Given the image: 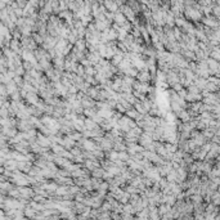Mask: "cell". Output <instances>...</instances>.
Masks as SVG:
<instances>
[{
	"label": "cell",
	"mask_w": 220,
	"mask_h": 220,
	"mask_svg": "<svg viewBox=\"0 0 220 220\" xmlns=\"http://www.w3.org/2000/svg\"><path fill=\"white\" fill-rule=\"evenodd\" d=\"M192 140H193V142H195V144H196V147H198V148H201L202 146H204L206 142H207V140L204 138V135H202L201 134V131H198V133L195 135V137H193L192 138Z\"/></svg>",
	"instance_id": "11"
},
{
	"label": "cell",
	"mask_w": 220,
	"mask_h": 220,
	"mask_svg": "<svg viewBox=\"0 0 220 220\" xmlns=\"http://www.w3.org/2000/svg\"><path fill=\"white\" fill-rule=\"evenodd\" d=\"M179 97H180V98L182 99H184V98H186V95H187V89H182L179 93H177Z\"/></svg>",
	"instance_id": "38"
},
{
	"label": "cell",
	"mask_w": 220,
	"mask_h": 220,
	"mask_svg": "<svg viewBox=\"0 0 220 220\" xmlns=\"http://www.w3.org/2000/svg\"><path fill=\"white\" fill-rule=\"evenodd\" d=\"M209 58H211V59L216 61V62H219V59H220V52H219V47H214V48H213V50H211V53H210V57H209Z\"/></svg>",
	"instance_id": "21"
},
{
	"label": "cell",
	"mask_w": 220,
	"mask_h": 220,
	"mask_svg": "<svg viewBox=\"0 0 220 220\" xmlns=\"http://www.w3.org/2000/svg\"><path fill=\"white\" fill-rule=\"evenodd\" d=\"M119 12L124 14V17L126 18V21H128V22H130V23H133V22L135 21V18H137L135 13H134L133 11H131V9H130V8H129L126 4L121 5V7L119 8Z\"/></svg>",
	"instance_id": "2"
},
{
	"label": "cell",
	"mask_w": 220,
	"mask_h": 220,
	"mask_svg": "<svg viewBox=\"0 0 220 220\" xmlns=\"http://www.w3.org/2000/svg\"><path fill=\"white\" fill-rule=\"evenodd\" d=\"M103 174H104V170H103L102 168H97L95 170L92 171V175H93V177H94L95 179L102 178V177H103Z\"/></svg>",
	"instance_id": "23"
},
{
	"label": "cell",
	"mask_w": 220,
	"mask_h": 220,
	"mask_svg": "<svg viewBox=\"0 0 220 220\" xmlns=\"http://www.w3.org/2000/svg\"><path fill=\"white\" fill-rule=\"evenodd\" d=\"M36 144H38V146H40L41 148H50V142H49L48 137L43 135V134H39V135H38Z\"/></svg>",
	"instance_id": "8"
},
{
	"label": "cell",
	"mask_w": 220,
	"mask_h": 220,
	"mask_svg": "<svg viewBox=\"0 0 220 220\" xmlns=\"http://www.w3.org/2000/svg\"><path fill=\"white\" fill-rule=\"evenodd\" d=\"M97 115H98L102 120H110L113 116V111L112 110H98L97 111Z\"/></svg>",
	"instance_id": "12"
},
{
	"label": "cell",
	"mask_w": 220,
	"mask_h": 220,
	"mask_svg": "<svg viewBox=\"0 0 220 220\" xmlns=\"http://www.w3.org/2000/svg\"><path fill=\"white\" fill-rule=\"evenodd\" d=\"M98 126L104 131V133H108V131L112 130V126H111V124H110V120H103Z\"/></svg>",
	"instance_id": "20"
},
{
	"label": "cell",
	"mask_w": 220,
	"mask_h": 220,
	"mask_svg": "<svg viewBox=\"0 0 220 220\" xmlns=\"http://www.w3.org/2000/svg\"><path fill=\"white\" fill-rule=\"evenodd\" d=\"M32 36H34V41H35V44H36V45H38V44H39V45H41L43 41H44V39L40 36V35H39V34H34Z\"/></svg>",
	"instance_id": "33"
},
{
	"label": "cell",
	"mask_w": 220,
	"mask_h": 220,
	"mask_svg": "<svg viewBox=\"0 0 220 220\" xmlns=\"http://www.w3.org/2000/svg\"><path fill=\"white\" fill-rule=\"evenodd\" d=\"M142 103V106H143V108H144V111L148 113V111L151 110V107H152V104H153V102H151V101H148L147 98L143 101V102H140Z\"/></svg>",
	"instance_id": "28"
},
{
	"label": "cell",
	"mask_w": 220,
	"mask_h": 220,
	"mask_svg": "<svg viewBox=\"0 0 220 220\" xmlns=\"http://www.w3.org/2000/svg\"><path fill=\"white\" fill-rule=\"evenodd\" d=\"M74 48H75V49H77L79 52H83V53H85V56L88 54V50H86V43H85V40H84V39H79V40L75 43Z\"/></svg>",
	"instance_id": "16"
},
{
	"label": "cell",
	"mask_w": 220,
	"mask_h": 220,
	"mask_svg": "<svg viewBox=\"0 0 220 220\" xmlns=\"http://www.w3.org/2000/svg\"><path fill=\"white\" fill-rule=\"evenodd\" d=\"M211 144H213V143H211V142H206L204 146H202L201 147V151H204L205 153H207L209 151H210V149H211Z\"/></svg>",
	"instance_id": "35"
},
{
	"label": "cell",
	"mask_w": 220,
	"mask_h": 220,
	"mask_svg": "<svg viewBox=\"0 0 220 220\" xmlns=\"http://www.w3.org/2000/svg\"><path fill=\"white\" fill-rule=\"evenodd\" d=\"M94 74H95V70H94L93 66L85 68V75H88V76H94Z\"/></svg>",
	"instance_id": "36"
},
{
	"label": "cell",
	"mask_w": 220,
	"mask_h": 220,
	"mask_svg": "<svg viewBox=\"0 0 220 220\" xmlns=\"http://www.w3.org/2000/svg\"><path fill=\"white\" fill-rule=\"evenodd\" d=\"M175 116H177V119H178L180 122H183V124H186V122H189V121L192 120L187 110H182V111L178 113V115H175Z\"/></svg>",
	"instance_id": "10"
},
{
	"label": "cell",
	"mask_w": 220,
	"mask_h": 220,
	"mask_svg": "<svg viewBox=\"0 0 220 220\" xmlns=\"http://www.w3.org/2000/svg\"><path fill=\"white\" fill-rule=\"evenodd\" d=\"M135 80L139 81V83H142V84H151V83H152L151 74H149L146 68L138 72V75H137V77H135Z\"/></svg>",
	"instance_id": "3"
},
{
	"label": "cell",
	"mask_w": 220,
	"mask_h": 220,
	"mask_svg": "<svg viewBox=\"0 0 220 220\" xmlns=\"http://www.w3.org/2000/svg\"><path fill=\"white\" fill-rule=\"evenodd\" d=\"M125 22H126V18L124 17V14H122V13L117 12V13L113 14V21H112V23H116L117 26H120V27H121V26L124 25Z\"/></svg>",
	"instance_id": "13"
},
{
	"label": "cell",
	"mask_w": 220,
	"mask_h": 220,
	"mask_svg": "<svg viewBox=\"0 0 220 220\" xmlns=\"http://www.w3.org/2000/svg\"><path fill=\"white\" fill-rule=\"evenodd\" d=\"M85 95H88L89 98H92L93 101H98V95H99V90L97 89V86H90L89 89H88V92H86V94Z\"/></svg>",
	"instance_id": "14"
},
{
	"label": "cell",
	"mask_w": 220,
	"mask_h": 220,
	"mask_svg": "<svg viewBox=\"0 0 220 220\" xmlns=\"http://www.w3.org/2000/svg\"><path fill=\"white\" fill-rule=\"evenodd\" d=\"M125 116H128V117L131 119V120H134L135 122H138V121H140V120H143V116H142V115H139V113H138L134 108H131V110L126 111V112H125Z\"/></svg>",
	"instance_id": "9"
},
{
	"label": "cell",
	"mask_w": 220,
	"mask_h": 220,
	"mask_svg": "<svg viewBox=\"0 0 220 220\" xmlns=\"http://www.w3.org/2000/svg\"><path fill=\"white\" fill-rule=\"evenodd\" d=\"M121 29H122V31H125L126 34H130V32H131V30H133V25H131L130 22H128V21H126L124 25L121 26Z\"/></svg>",
	"instance_id": "29"
},
{
	"label": "cell",
	"mask_w": 220,
	"mask_h": 220,
	"mask_svg": "<svg viewBox=\"0 0 220 220\" xmlns=\"http://www.w3.org/2000/svg\"><path fill=\"white\" fill-rule=\"evenodd\" d=\"M68 11V2H59V13Z\"/></svg>",
	"instance_id": "30"
},
{
	"label": "cell",
	"mask_w": 220,
	"mask_h": 220,
	"mask_svg": "<svg viewBox=\"0 0 220 220\" xmlns=\"http://www.w3.org/2000/svg\"><path fill=\"white\" fill-rule=\"evenodd\" d=\"M187 144H188V151H189V153H192V152L197 148L196 144H195V142H193L192 139H188V140H187Z\"/></svg>",
	"instance_id": "31"
},
{
	"label": "cell",
	"mask_w": 220,
	"mask_h": 220,
	"mask_svg": "<svg viewBox=\"0 0 220 220\" xmlns=\"http://www.w3.org/2000/svg\"><path fill=\"white\" fill-rule=\"evenodd\" d=\"M26 98H27V101H29L31 104H34V106L39 102V99H38V95H36V94H30V93H27V95H26Z\"/></svg>",
	"instance_id": "27"
},
{
	"label": "cell",
	"mask_w": 220,
	"mask_h": 220,
	"mask_svg": "<svg viewBox=\"0 0 220 220\" xmlns=\"http://www.w3.org/2000/svg\"><path fill=\"white\" fill-rule=\"evenodd\" d=\"M84 126H85V130H89V131H92V130H94L97 128H99L92 119H85L84 120Z\"/></svg>",
	"instance_id": "18"
},
{
	"label": "cell",
	"mask_w": 220,
	"mask_h": 220,
	"mask_svg": "<svg viewBox=\"0 0 220 220\" xmlns=\"http://www.w3.org/2000/svg\"><path fill=\"white\" fill-rule=\"evenodd\" d=\"M59 38H52V36H47L44 39L41 47L44 50H50V49H54L56 48V44L58 43Z\"/></svg>",
	"instance_id": "4"
},
{
	"label": "cell",
	"mask_w": 220,
	"mask_h": 220,
	"mask_svg": "<svg viewBox=\"0 0 220 220\" xmlns=\"http://www.w3.org/2000/svg\"><path fill=\"white\" fill-rule=\"evenodd\" d=\"M76 75H77V76H80V77H83V76L85 75V68H84L81 65H79V66H77V70H76Z\"/></svg>",
	"instance_id": "34"
},
{
	"label": "cell",
	"mask_w": 220,
	"mask_h": 220,
	"mask_svg": "<svg viewBox=\"0 0 220 220\" xmlns=\"http://www.w3.org/2000/svg\"><path fill=\"white\" fill-rule=\"evenodd\" d=\"M80 104L84 110H90V108H95V101H93L92 98H89L88 95H84L80 99Z\"/></svg>",
	"instance_id": "6"
},
{
	"label": "cell",
	"mask_w": 220,
	"mask_h": 220,
	"mask_svg": "<svg viewBox=\"0 0 220 220\" xmlns=\"http://www.w3.org/2000/svg\"><path fill=\"white\" fill-rule=\"evenodd\" d=\"M68 137L71 138V139L74 140V142L77 143L79 140H80V139L83 138V134H81V133H77V131H72V133H70V134H68Z\"/></svg>",
	"instance_id": "24"
},
{
	"label": "cell",
	"mask_w": 220,
	"mask_h": 220,
	"mask_svg": "<svg viewBox=\"0 0 220 220\" xmlns=\"http://www.w3.org/2000/svg\"><path fill=\"white\" fill-rule=\"evenodd\" d=\"M206 80H205V79H202V77H195V80H193V84H195L197 88H198V89L202 92V90H205V88H206Z\"/></svg>",
	"instance_id": "17"
},
{
	"label": "cell",
	"mask_w": 220,
	"mask_h": 220,
	"mask_svg": "<svg viewBox=\"0 0 220 220\" xmlns=\"http://www.w3.org/2000/svg\"><path fill=\"white\" fill-rule=\"evenodd\" d=\"M204 26H206V27H210V29H219L220 27V22L214 18L213 16H206V17H202L201 21H200Z\"/></svg>",
	"instance_id": "1"
},
{
	"label": "cell",
	"mask_w": 220,
	"mask_h": 220,
	"mask_svg": "<svg viewBox=\"0 0 220 220\" xmlns=\"http://www.w3.org/2000/svg\"><path fill=\"white\" fill-rule=\"evenodd\" d=\"M206 81H209V83H211V84H214V85H216V86H219V84H220L219 77H215V76H209Z\"/></svg>",
	"instance_id": "32"
},
{
	"label": "cell",
	"mask_w": 220,
	"mask_h": 220,
	"mask_svg": "<svg viewBox=\"0 0 220 220\" xmlns=\"http://www.w3.org/2000/svg\"><path fill=\"white\" fill-rule=\"evenodd\" d=\"M54 164H56V165H59L62 169H67L72 162L70 161V160H67V158H63V157H56Z\"/></svg>",
	"instance_id": "15"
},
{
	"label": "cell",
	"mask_w": 220,
	"mask_h": 220,
	"mask_svg": "<svg viewBox=\"0 0 220 220\" xmlns=\"http://www.w3.org/2000/svg\"><path fill=\"white\" fill-rule=\"evenodd\" d=\"M115 111H116V112H119V113H121V115H125V112H126V110H125L124 107H122V106H121L120 103H117V104H116Z\"/></svg>",
	"instance_id": "37"
},
{
	"label": "cell",
	"mask_w": 220,
	"mask_h": 220,
	"mask_svg": "<svg viewBox=\"0 0 220 220\" xmlns=\"http://www.w3.org/2000/svg\"><path fill=\"white\" fill-rule=\"evenodd\" d=\"M166 180H169L170 183H174V182H177V170H171L168 175H166Z\"/></svg>",
	"instance_id": "22"
},
{
	"label": "cell",
	"mask_w": 220,
	"mask_h": 220,
	"mask_svg": "<svg viewBox=\"0 0 220 220\" xmlns=\"http://www.w3.org/2000/svg\"><path fill=\"white\" fill-rule=\"evenodd\" d=\"M187 93H189V94H201V90L198 89L195 84H192V85H189L187 88Z\"/></svg>",
	"instance_id": "25"
},
{
	"label": "cell",
	"mask_w": 220,
	"mask_h": 220,
	"mask_svg": "<svg viewBox=\"0 0 220 220\" xmlns=\"http://www.w3.org/2000/svg\"><path fill=\"white\" fill-rule=\"evenodd\" d=\"M153 142L152 140V138H151V134H148V133H143L142 135H140L139 138H138V144L140 146V147H143L144 149L151 144Z\"/></svg>",
	"instance_id": "5"
},
{
	"label": "cell",
	"mask_w": 220,
	"mask_h": 220,
	"mask_svg": "<svg viewBox=\"0 0 220 220\" xmlns=\"http://www.w3.org/2000/svg\"><path fill=\"white\" fill-rule=\"evenodd\" d=\"M104 9L110 12V13H117L119 12V5L116 4V2H111V0H106V2H102Z\"/></svg>",
	"instance_id": "7"
},
{
	"label": "cell",
	"mask_w": 220,
	"mask_h": 220,
	"mask_svg": "<svg viewBox=\"0 0 220 220\" xmlns=\"http://www.w3.org/2000/svg\"><path fill=\"white\" fill-rule=\"evenodd\" d=\"M129 158H130V156L128 155V152L126 151H122V152H119V160L121 161V162H128L129 161Z\"/></svg>",
	"instance_id": "26"
},
{
	"label": "cell",
	"mask_w": 220,
	"mask_h": 220,
	"mask_svg": "<svg viewBox=\"0 0 220 220\" xmlns=\"http://www.w3.org/2000/svg\"><path fill=\"white\" fill-rule=\"evenodd\" d=\"M94 21V18H93V17H92V14H89V16H83L81 17V20H80V23H81V26H83V27H88V25H89V23H92Z\"/></svg>",
	"instance_id": "19"
}]
</instances>
